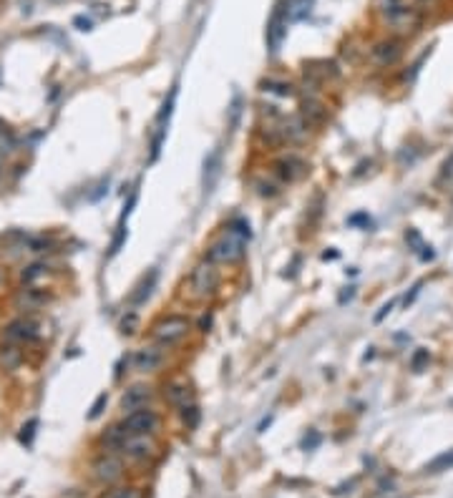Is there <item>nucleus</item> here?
Here are the masks:
<instances>
[{
    "label": "nucleus",
    "mask_w": 453,
    "mask_h": 498,
    "mask_svg": "<svg viewBox=\"0 0 453 498\" xmlns=\"http://www.w3.org/2000/svg\"><path fill=\"white\" fill-rule=\"evenodd\" d=\"M275 166H277V174L282 176V179H287V181H297V179H302V176L308 174V164L302 162V159H297V157L280 159Z\"/></svg>",
    "instance_id": "2eb2a0df"
},
{
    "label": "nucleus",
    "mask_w": 453,
    "mask_h": 498,
    "mask_svg": "<svg viewBox=\"0 0 453 498\" xmlns=\"http://www.w3.org/2000/svg\"><path fill=\"white\" fill-rule=\"evenodd\" d=\"M20 350L18 348H13V345H8V348H3L0 350V362L6 365V370H15V367L20 365Z\"/></svg>",
    "instance_id": "4be33fe9"
},
{
    "label": "nucleus",
    "mask_w": 453,
    "mask_h": 498,
    "mask_svg": "<svg viewBox=\"0 0 453 498\" xmlns=\"http://www.w3.org/2000/svg\"><path fill=\"white\" fill-rule=\"evenodd\" d=\"M106 400H109V398H106V395H98V400L93 402V408H91V413H88V418H91V420L98 418V415H101V408H103V405H106Z\"/></svg>",
    "instance_id": "c756f323"
},
{
    "label": "nucleus",
    "mask_w": 453,
    "mask_h": 498,
    "mask_svg": "<svg viewBox=\"0 0 453 498\" xmlns=\"http://www.w3.org/2000/svg\"><path fill=\"white\" fill-rule=\"evenodd\" d=\"M76 25H81V30H91V20L84 18V15H81V18H76Z\"/></svg>",
    "instance_id": "2f4dec72"
},
{
    "label": "nucleus",
    "mask_w": 453,
    "mask_h": 498,
    "mask_svg": "<svg viewBox=\"0 0 453 498\" xmlns=\"http://www.w3.org/2000/svg\"><path fill=\"white\" fill-rule=\"evenodd\" d=\"M219 174H222V151L217 149L204 159V171H202V186H204V194H209L211 189H214Z\"/></svg>",
    "instance_id": "ddd939ff"
},
{
    "label": "nucleus",
    "mask_w": 453,
    "mask_h": 498,
    "mask_svg": "<svg viewBox=\"0 0 453 498\" xmlns=\"http://www.w3.org/2000/svg\"><path fill=\"white\" fill-rule=\"evenodd\" d=\"M3 129H6V126H3V124H0V131H3Z\"/></svg>",
    "instance_id": "473e14b6"
},
{
    "label": "nucleus",
    "mask_w": 453,
    "mask_h": 498,
    "mask_svg": "<svg viewBox=\"0 0 453 498\" xmlns=\"http://www.w3.org/2000/svg\"><path fill=\"white\" fill-rule=\"evenodd\" d=\"M284 33H287V11H284L282 6L275 8V13H272L270 23H267V48H270V53H277L280 46H282L284 41Z\"/></svg>",
    "instance_id": "6e6552de"
},
{
    "label": "nucleus",
    "mask_w": 453,
    "mask_h": 498,
    "mask_svg": "<svg viewBox=\"0 0 453 498\" xmlns=\"http://www.w3.org/2000/svg\"><path fill=\"white\" fill-rule=\"evenodd\" d=\"M381 11L386 15V23L390 25V30H395L400 36L413 33L421 25V13L416 8L405 6L403 0H383Z\"/></svg>",
    "instance_id": "f03ea898"
},
{
    "label": "nucleus",
    "mask_w": 453,
    "mask_h": 498,
    "mask_svg": "<svg viewBox=\"0 0 453 498\" xmlns=\"http://www.w3.org/2000/svg\"><path fill=\"white\" fill-rule=\"evenodd\" d=\"M164 362V355L159 353L157 348H141L136 350V355H133V367L139 372H154L159 370Z\"/></svg>",
    "instance_id": "4468645a"
},
{
    "label": "nucleus",
    "mask_w": 453,
    "mask_h": 498,
    "mask_svg": "<svg viewBox=\"0 0 453 498\" xmlns=\"http://www.w3.org/2000/svg\"><path fill=\"white\" fill-rule=\"evenodd\" d=\"M119 450H124L131 461H141V458L154 453V443H151L149 435H126Z\"/></svg>",
    "instance_id": "f8f14e48"
},
{
    "label": "nucleus",
    "mask_w": 453,
    "mask_h": 498,
    "mask_svg": "<svg viewBox=\"0 0 453 498\" xmlns=\"http://www.w3.org/2000/svg\"><path fill=\"white\" fill-rule=\"evenodd\" d=\"M192 287L199 297H206V294H211L219 287V272L214 267V262L206 259V262L197 264V270L192 275Z\"/></svg>",
    "instance_id": "39448f33"
},
{
    "label": "nucleus",
    "mask_w": 453,
    "mask_h": 498,
    "mask_svg": "<svg viewBox=\"0 0 453 498\" xmlns=\"http://www.w3.org/2000/svg\"><path fill=\"white\" fill-rule=\"evenodd\" d=\"M423 3H431V0H423Z\"/></svg>",
    "instance_id": "72a5a7b5"
},
{
    "label": "nucleus",
    "mask_w": 453,
    "mask_h": 498,
    "mask_svg": "<svg viewBox=\"0 0 453 498\" xmlns=\"http://www.w3.org/2000/svg\"><path fill=\"white\" fill-rule=\"evenodd\" d=\"M428 362H431V353L426 348H418L416 353H413V358H411V370L421 372L423 367L428 365Z\"/></svg>",
    "instance_id": "bb28decb"
},
{
    "label": "nucleus",
    "mask_w": 453,
    "mask_h": 498,
    "mask_svg": "<svg viewBox=\"0 0 453 498\" xmlns=\"http://www.w3.org/2000/svg\"><path fill=\"white\" fill-rule=\"evenodd\" d=\"M302 116H305V121L308 124H320V121H325V108H322V103L317 101H302Z\"/></svg>",
    "instance_id": "6ab92c4d"
},
{
    "label": "nucleus",
    "mask_w": 453,
    "mask_h": 498,
    "mask_svg": "<svg viewBox=\"0 0 453 498\" xmlns=\"http://www.w3.org/2000/svg\"><path fill=\"white\" fill-rule=\"evenodd\" d=\"M174 101H176V89H171L169 98L164 101L162 111H159V116H157V131H154V141H151V162H157L159 159V151H162L164 136H166V126H169L171 111H174Z\"/></svg>",
    "instance_id": "423d86ee"
},
{
    "label": "nucleus",
    "mask_w": 453,
    "mask_h": 498,
    "mask_svg": "<svg viewBox=\"0 0 453 498\" xmlns=\"http://www.w3.org/2000/svg\"><path fill=\"white\" fill-rule=\"evenodd\" d=\"M157 277H159V272L151 270L149 277H144V280L136 284V292H131V305H144L146 297H149L151 289H154V284H157Z\"/></svg>",
    "instance_id": "dca6fc26"
},
{
    "label": "nucleus",
    "mask_w": 453,
    "mask_h": 498,
    "mask_svg": "<svg viewBox=\"0 0 453 498\" xmlns=\"http://www.w3.org/2000/svg\"><path fill=\"white\" fill-rule=\"evenodd\" d=\"M136 325H139V317H136V315H126V317L121 320V332H124V335H133V332H136Z\"/></svg>",
    "instance_id": "cd10ccee"
},
{
    "label": "nucleus",
    "mask_w": 453,
    "mask_h": 498,
    "mask_svg": "<svg viewBox=\"0 0 453 498\" xmlns=\"http://www.w3.org/2000/svg\"><path fill=\"white\" fill-rule=\"evenodd\" d=\"M270 86V91H275V93H280V96H290L292 93V86L290 84H277V81H270V84H265V89Z\"/></svg>",
    "instance_id": "c85d7f7f"
},
{
    "label": "nucleus",
    "mask_w": 453,
    "mask_h": 498,
    "mask_svg": "<svg viewBox=\"0 0 453 498\" xmlns=\"http://www.w3.org/2000/svg\"><path fill=\"white\" fill-rule=\"evenodd\" d=\"M189 332V320L181 317V315H166V317L159 320L154 327H151V335L154 340L162 345V348H171L179 340H184Z\"/></svg>",
    "instance_id": "7ed1b4c3"
},
{
    "label": "nucleus",
    "mask_w": 453,
    "mask_h": 498,
    "mask_svg": "<svg viewBox=\"0 0 453 498\" xmlns=\"http://www.w3.org/2000/svg\"><path fill=\"white\" fill-rule=\"evenodd\" d=\"M41 302H46V294L36 292L33 287L20 289V294L15 297V305H18L20 310H33V307H38Z\"/></svg>",
    "instance_id": "a211bd4d"
},
{
    "label": "nucleus",
    "mask_w": 453,
    "mask_h": 498,
    "mask_svg": "<svg viewBox=\"0 0 453 498\" xmlns=\"http://www.w3.org/2000/svg\"><path fill=\"white\" fill-rule=\"evenodd\" d=\"M403 55V43L398 38H388V41L375 43L373 48V60L378 66H395Z\"/></svg>",
    "instance_id": "1a4fd4ad"
},
{
    "label": "nucleus",
    "mask_w": 453,
    "mask_h": 498,
    "mask_svg": "<svg viewBox=\"0 0 453 498\" xmlns=\"http://www.w3.org/2000/svg\"><path fill=\"white\" fill-rule=\"evenodd\" d=\"M166 400L171 402V405H179V408H184V405H189L192 402V391H189L187 385L181 383H174L166 388Z\"/></svg>",
    "instance_id": "f3484780"
},
{
    "label": "nucleus",
    "mask_w": 453,
    "mask_h": 498,
    "mask_svg": "<svg viewBox=\"0 0 453 498\" xmlns=\"http://www.w3.org/2000/svg\"><path fill=\"white\" fill-rule=\"evenodd\" d=\"M91 471H93L96 480H101V483H116V480L124 476V463H121L114 453H103V456H98L96 461H93Z\"/></svg>",
    "instance_id": "0eeeda50"
},
{
    "label": "nucleus",
    "mask_w": 453,
    "mask_h": 498,
    "mask_svg": "<svg viewBox=\"0 0 453 498\" xmlns=\"http://www.w3.org/2000/svg\"><path fill=\"white\" fill-rule=\"evenodd\" d=\"M313 3H315V0H292L290 6H287V18H290V20L308 18L310 11H313Z\"/></svg>",
    "instance_id": "aec40b11"
},
{
    "label": "nucleus",
    "mask_w": 453,
    "mask_h": 498,
    "mask_svg": "<svg viewBox=\"0 0 453 498\" xmlns=\"http://www.w3.org/2000/svg\"><path fill=\"white\" fill-rule=\"evenodd\" d=\"M159 415L154 413L151 408H141V410H133L124 418L121 423V431L126 433V435H151V433L159 431Z\"/></svg>",
    "instance_id": "20e7f679"
},
{
    "label": "nucleus",
    "mask_w": 453,
    "mask_h": 498,
    "mask_svg": "<svg viewBox=\"0 0 453 498\" xmlns=\"http://www.w3.org/2000/svg\"><path fill=\"white\" fill-rule=\"evenodd\" d=\"M43 275H46V264L36 262V264H30V267H25L20 280H23V284H30L33 280H38V277H43Z\"/></svg>",
    "instance_id": "a878e982"
},
{
    "label": "nucleus",
    "mask_w": 453,
    "mask_h": 498,
    "mask_svg": "<svg viewBox=\"0 0 453 498\" xmlns=\"http://www.w3.org/2000/svg\"><path fill=\"white\" fill-rule=\"evenodd\" d=\"M393 307H395V300H390V302H388V305H383V310H381V313L375 315V322H381V320H383V317H386V315H388V313H390Z\"/></svg>",
    "instance_id": "7c9ffc66"
},
{
    "label": "nucleus",
    "mask_w": 453,
    "mask_h": 498,
    "mask_svg": "<svg viewBox=\"0 0 453 498\" xmlns=\"http://www.w3.org/2000/svg\"><path fill=\"white\" fill-rule=\"evenodd\" d=\"M249 237H252L249 224L244 222V219H235V222L227 227V232L209 247L206 259H209V262H219V264L239 262V259L244 257V252H247Z\"/></svg>",
    "instance_id": "f257e3e1"
},
{
    "label": "nucleus",
    "mask_w": 453,
    "mask_h": 498,
    "mask_svg": "<svg viewBox=\"0 0 453 498\" xmlns=\"http://www.w3.org/2000/svg\"><path fill=\"white\" fill-rule=\"evenodd\" d=\"M101 498H141V491L136 486H116L103 493Z\"/></svg>",
    "instance_id": "b1692460"
},
{
    "label": "nucleus",
    "mask_w": 453,
    "mask_h": 498,
    "mask_svg": "<svg viewBox=\"0 0 453 498\" xmlns=\"http://www.w3.org/2000/svg\"><path fill=\"white\" fill-rule=\"evenodd\" d=\"M181 418H184L187 428H197V426H199V408H197L194 402H189V405H184V408H181Z\"/></svg>",
    "instance_id": "393cba45"
},
{
    "label": "nucleus",
    "mask_w": 453,
    "mask_h": 498,
    "mask_svg": "<svg viewBox=\"0 0 453 498\" xmlns=\"http://www.w3.org/2000/svg\"><path fill=\"white\" fill-rule=\"evenodd\" d=\"M405 240H408L413 247H416V252H421V259H433V252H431V247L423 244L421 235H418L416 229H408V232H405Z\"/></svg>",
    "instance_id": "5701e85b"
},
{
    "label": "nucleus",
    "mask_w": 453,
    "mask_h": 498,
    "mask_svg": "<svg viewBox=\"0 0 453 498\" xmlns=\"http://www.w3.org/2000/svg\"><path fill=\"white\" fill-rule=\"evenodd\" d=\"M448 468H453V450H446L441 456H435L431 463H426V473H441Z\"/></svg>",
    "instance_id": "412c9836"
},
{
    "label": "nucleus",
    "mask_w": 453,
    "mask_h": 498,
    "mask_svg": "<svg viewBox=\"0 0 453 498\" xmlns=\"http://www.w3.org/2000/svg\"><path fill=\"white\" fill-rule=\"evenodd\" d=\"M6 337L11 342H33L38 340V325L28 317L13 320L6 327Z\"/></svg>",
    "instance_id": "9b49d317"
},
{
    "label": "nucleus",
    "mask_w": 453,
    "mask_h": 498,
    "mask_svg": "<svg viewBox=\"0 0 453 498\" xmlns=\"http://www.w3.org/2000/svg\"><path fill=\"white\" fill-rule=\"evenodd\" d=\"M151 398H154V391H151L149 385H131L124 395H121V410L124 413H133V410H141L146 408L151 402Z\"/></svg>",
    "instance_id": "9d476101"
}]
</instances>
